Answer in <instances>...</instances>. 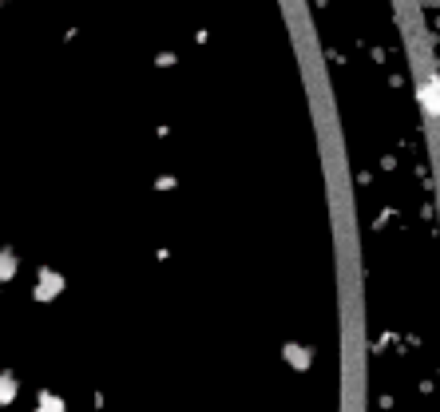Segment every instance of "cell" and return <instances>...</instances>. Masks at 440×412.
Wrapping results in <instances>:
<instances>
[{
    "instance_id": "1",
    "label": "cell",
    "mask_w": 440,
    "mask_h": 412,
    "mask_svg": "<svg viewBox=\"0 0 440 412\" xmlns=\"http://www.w3.org/2000/svg\"><path fill=\"white\" fill-rule=\"evenodd\" d=\"M60 290H64V278L56 274V270H40L36 274V302H52V297H60Z\"/></svg>"
},
{
    "instance_id": "2",
    "label": "cell",
    "mask_w": 440,
    "mask_h": 412,
    "mask_svg": "<svg viewBox=\"0 0 440 412\" xmlns=\"http://www.w3.org/2000/svg\"><path fill=\"white\" fill-rule=\"evenodd\" d=\"M286 361H290L293 369H309V361H314V353H309L306 345H286Z\"/></svg>"
},
{
    "instance_id": "3",
    "label": "cell",
    "mask_w": 440,
    "mask_h": 412,
    "mask_svg": "<svg viewBox=\"0 0 440 412\" xmlns=\"http://www.w3.org/2000/svg\"><path fill=\"white\" fill-rule=\"evenodd\" d=\"M13 400H16V376L0 373V404H13Z\"/></svg>"
},
{
    "instance_id": "4",
    "label": "cell",
    "mask_w": 440,
    "mask_h": 412,
    "mask_svg": "<svg viewBox=\"0 0 440 412\" xmlns=\"http://www.w3.org/2000/svg\"><path fill=\"white\" fill-rule=\"evenodd\" d=\"M36 412H64V400L56 392H40L36 397Z\"/></svg>"
},
{
    "instance_id": "5",
    "label": "cell",
    "mask_w": 440,
    "mask_h": 412,
    "mask_svg": "<svg viewBox=\"0 0 440 412\" xmlns=\"http://www.w3.org/2000/svg\"><path fill=\"white\" fill-rule=\"evenodd\" d=\"M16 278V254L13 250H0V281Z\"/></svg>"
}]
</instances>
